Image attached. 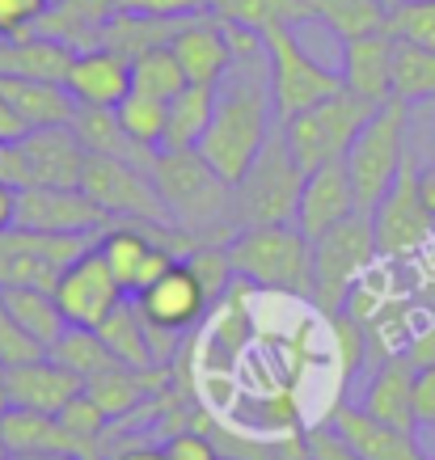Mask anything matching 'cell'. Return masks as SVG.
<instances>
[{"instance_id":"obj_3","label":"cell","mask_w":435,"mask_h":460,"mask_svg":"<svg viewBox=\"0 0 435 460\" xmlns=\"http://www.w3.org/2000/svg\"><path fill=\"white\" fill-rule=\"evenodd\" d=\"M228 262L245 288L313 300V241L296 224H253L225 241Z\"/></svg>"},{"instance_id":"obj_17","label":"cell","mask_w":435,"mask_h":460,"mask_svg":"<svg viewBox=\"0 0 435 460\" xmlns=\"http://www.w3.org/2000/svg\"><path fill=\"white\" fill-rule=\"evenodd\" d=\"M0 385L9 393V405H13V410H39V414H59V410L84 389V380L76 376V372H68L64 363H56L51 355L17 363V367H4V372H0Z\"/></svg>"},{"instance_id":"obj_25","label":"cell","mask_w":435,"mask_h":460,"mask_svg":"<svg viewBox=\"0 0 435 460\" xmlns=\"http://www.w3.org/2000/svg\"><path fill=\"white\" fill-rule=\"evenodd\" d=\"M68 42L47 39V34H26V39H0V76H30V81H59L72 68Z\"/></svg>"},{"instance_id":"obj_49","label":"cell","mask_w":435,"mask_h":460,"mask_svg":"<svg viewBox=\"0 0 435 460\" xmlns=\"http://www.w3.org/2000/svg\"><path fill=\"white\" fill-rule=\"evenodd\" d=\"M419 195H422V208L431 211V220H435V161L431 165H419Z\"/></svg>"},{"instance_id":"obj_53","label":"cell","mask_w":435,"mask_h":460,"mask_svg":"<svg viewBox=\"0 0 435 460\" xmlns=\"http://www.w3.org/2000/svg\"><path fill=\"white\" fill-rule=\"evenodd\" d=\"M385 4H397V0H385Z\"/></svg>"},{"instance_id":"obj_1","label":"cell","mask_w":435,"mask_h":460,"mask_svg":"<svg viewBox=\"0 0 435 460\" xmlns=\"http://www.w3.org/2000/svg\"><path fill=\"white\" fill-rule=\"evenodd\" d=\"M280 127L275 119V102H271V72L267 51L258 56H233V68L216 84V106H211V123L199 140V153L225 181L237 186L253 156L262 153L271 131Z\"/></svg>"},{"instance_id":"obj_2","label":"cell","mask_w":435,"mask_h":460,"mask_svg":"<svg viewBox=\"0 0 435 460\" xmlns=\"http://www.w3.org/2000/svg\"><path fill=\"white\" fill-rule=\"evenodd\" d=\"M153 186L161 203H165L169 220L195 241H228L233 224H228V208H233V181H225L216 169L203 161L199 148H182V153H161L153 156Z\"/></svg>"},{"instance_id":"obj_4","label":"cell","mask_w":435,"mask_h":460,"mask_svg":"<svg viewBox=\"0 0 435 460\" xmlns=\"http://www.w3.org/2000/svg\"><path fill=\"white\" fill-rule=\"evenodd\" d=\"M305 178L309 173L292 156L288 140H283V127H275L271 140L262 144V153L253 156V165L245 169V178L233 186V208H228L233 233L253 228V224H292Z\"/></svg>"},{"instance_id":"obj_11","label":"cell","mask_w":435,"mask_h":460,"mask_svg":"<svg viewBox=\"0 0 435 460\" xmlns=\"http://www.w3.org/2000/svg\"><path fill=\"white\" fill-rule=\"evenodd\" d=\"M98 237H56V233H30L4 228L0 233V288H47L56 292L64 266L76 262Z\"/></svg>"},{"instance_id":"obj_44","label":"cell","mask_w":435,"mask_h":460,"mask_svg":"<svg viewBox=\"0 0 435 460\" xmlns=\"http://www.w3.org/2000/svg\"><path fill=\"white\" fill-rule=\"evenodd\" d=\"M414 419L419 427H435V367L414 372Z\"/></svg>"},{"instance_id":"obj_10","label":"cell","mask_w":435,"mask_h":460,"mask_svg":"<svg viewBox=\"0 0 435 460\" xmlns=\"http://www.w3.org/2000/svg\"><path fill=\"white\" fill-rule=\"evenodd\" d=\"M81 190L102 211H111L114 224L140 220V224H173L165 203L156 195L153 173L136 161H119V156H89L81 178ZM178 228V224H173Z\"/></svg>"},{"instance_id":"obj_9","label":"cell","mask_w":435,"mask_h":460,"mask_svg":"<svg viewBox=\"0 0 435 460\" xmlns=\"http://www.w3.org/2000/svg\"><path fill=\"white\" fill-rule=\"evenodd\" d=\"M131 300H136V308L144 313L148 330H153L161 363H173V342H178L186 330H195L199 321L211 313L208 292L199 288L195 270H191L182 258L169 266L156 283H148L140 296H131Z\"/></svg>"},{"instance_id":"obj_7","label":"cell","mask_w":435,"mask_h":460,"mask_svg":"<svg viewBox=\"0 0 435 460\" xmlns=\"http://www.w3.org/2000/svg\"><path fill=\"white\" fill-rule=\"evenodd\" d=\"M377 111L380 106H372L368 98H360V93H351V89L342 84L338 93H330L325 102L300 111L296 119H288V123H280V127H283V140H288L292 156L305 165V173H309V169L325 165V161H342L347 148L355 144V136L364 131V123Z\"/></svg>"},{"instance_id":"obj_15","label":"cell","mask_w":435,"mask_h":460,"mask_svg":"<svg viewBox=\"0 0 435 460\" xmlns=\"http://www.w3.org/2000/svg\"><path fill=\"white\" fill-rule=\"evenodd\" d=\"M355 211H360V203H355L347 161H325V165L309 169L292 224L313 241V237H322V233H330L334 224H342L347 216H355Z\"/></svg>"},{"instance_id":"obj_34","label":"cell","mask_w":435,"mask_h":460,"mask_svg":"<svg viewBox=\"0 0 435 460\" xmlns=\"http://www.w3.org/2000/svg\"><path fill=\"white\" fill-rule=\"evenodd\" d=\"M47 355H51L56 363H64L68 372H76L81 380H93V376H102V372L119 367V359L106 350V342H102L98 330H81V325H68V330L51 342Z\"/></svg>"},{"instance_id":"obj_41","label":"cell","mask_w":435,"mask_h":460,"mask_svg":"<svg viewBox=\"0 0 435 460\" xmlns=\"http://www.w3.org/2000/svg\"><path fill=\"white\" fill-rule=\"evenodd\" d=\"M165 452H169V460H216L220 456V447H216V439H211L208 431H199V427H178V431H169L165 439Z\"/></svg>"},{"instance_id":"obj_24","label":"cell","mask_w":435,"mask_h":460,"mask_svg":"<svg viewBox=\"0 0 435 460\" xmlns=\"http://www.w3.org/2000/svg\"><path fill=\"white\" fill-rule=\"evenodd\" d=\"M0 98L9 102L26 127H64L76 114V98L59 81H30V76H0Z\"/></svg>"},{"instance_id":"obj_22","label":"cell","mask_w":435,"mask_h":460,"mask_svg":"<svg viewBox=\"0 0 435 460\" xmlns=\"http://www.w3.org/2000/svg\"><path fill=\"white\" fill-rule=\"evenodd\" d=\"M0 447L4 456H30V452H64L76 460H102L89 444L59 422V414H39V410H9L0 419Z\"/></svg>"},{"instance_id":"obj_48","label":"cell","mask_w":435,"mask_h":460,"mask_svg":"<svg viewBox=\"0 0 435 460\" xmlns=\"http://www.w3.org/2000/svg\"><path fill=\"white\" fill-rule=\"evenodd\" d=\"M17 224V186L0 181V233Z\"/></svg>"},{"instance_id":"obj_13","label":"cell","mask_w":435,"mask_h":460,"mask_svg":"<svg viewBox=\"0 0 435 460\" xmlns=\"http://www.w3.org/2000/svg\"><path fill=\"white\" fill-rule=\"evenodd\" d=\"M17 228L56 237H102L114 216L102 211L81 186H26L17 190Z\"/></svg>"},{"instance_id":"obj_32","label":"cell","mask_w":435,"mask_h":460,"mask_svg":"<svg viewBox=\"0 0 435 460\" xmlns=\"http://www.w3.org/2000/svg\"><path fill=\"white\" fill-rule=\"evenodd\" d=\"M186 84L191 81H186V72L169 42L148 47V51H140V56L131 59V93H144V98H156V102H173Z\"/></svg>"},{"instance_id":"obj_21","label":"cell","mask_w":435,"mask_h":460,"mask_svg":"<svg viewBox=\"0 0 435 460\" xmlns=\"http://www.w3.org/2000/svg\"><path fill=\"white\" fill-rule=\"evenodd\" d=\"M22 153L30 161V186H81L84 165H89V153L76 140L72 123L34 127L22 140Z\"/></svg>"},{"instance_id":"obj_43","label":"cell","mask_w":435,"mask_h":460,"mask_svg":"<svg viewBox=\"0 0 435 460\" xmlns=\"http://www.w3.org/2000/svg\"><path fill=\"white\" fill-rule=\"evenodd\" d=\"M305 439H309V460H360L351 447H347V439H342L330 422L309 427V431H305Z\"/></svg>"},{"instance_id":"obj_20","label":"cell","mask_w":435,"mask_h":460,"mask_svg":"<svg viewBox=\"0 0 435 460\" xmlns=\"http://www.w3.org/2000/svg\"><path fill=\"white\" fill-rule=\"evenodd\" d=\"M394 30H377V34H364V39H347L342 42V84L368 98L372 106H385L394 102Z\"/></svg>"},{"instance_id":"obj_46","label":"cell","mask_w":435,"mask_h":460,"mask_svg":"<svg viewBox=\"0 0 435 460\" xmlns=\"http://www.w3.org/2000/svg\"><path fill=\"white\" fill-rule=\"evenodd\" d=\"M30 136V127H26V119L9 106V102L0 98V144H22Z\"/></svg>"},{"instance_id":"obj_45","label":"cell","mask_w":435,"mask_h":460,"mask_svg":"<svg viewBox=\"0 0 435 460\" xmlns=\"http://www.w3.org/2000/svg\"><path fill=\"white\" fill-rule=\"evenodd\" d=\"M402 350H406V359L414 367H435V321H427L419 334H410Z\"/></svg>"},{"instance_id":"obj_28","label":"cell","mask_w":435,"mask_h":460,"mask_svg":"<svg viewBox=\"0 0 435 460\" xmlns=\"http://www.w3.org/2000/svg\"><path fill=\"white\" fill-rule=\"evenodd\" d=\"M111 13H119V0H59L42 13L34 34H47V39L68 42L72 51H84V47H98V30Z\"/></svg>"},{"instance_id":"obj_54","label":"cell","mask_w":435,"mask_h":460,"mask_svg":"<svg viewBox=\"0 0 435 460\" xmlns=\"http://www.w3.org/2000/svg\"><path fill=\"white\" fill-rule=\"evenodd\" d=\"M0 460H4V447H0Z\"/></svg>"},{"instance_id":"obj_12","label":"cell","mask_w":435,"mask_h":460,"mask_svg":"<svg viewBox=\"0 0 435 460\" xmlns=\"http://www.w3.org/2000/svg\"><path fill=\"white\" fill-rule=\"evenodd\" d=\"M372 233H377V253L394 258V262L419 253L435 237V220L431 211L422 208L419 195V161L414 156H406V165L389 186V195L372 208Z\"/></svg>"},{"instance_id":"obj_36","label":"cell","mask_w":435,"mask_h":460,"mask_svg":"<svg viewBox=\"0 0 435 460\" xmlns=\"http://www.w3.org/2000/svg\"><path fill=\"white\" fill-rule=\"evenodd\" d=\"M325 321H330V334H334V355H338V367H342V389H347V380L368 359V330L351 308H342V313H334Z\"/></svg>"},{"instance_id":"obj_26","label":"cell","mask_w":435,"mask_h":460,"mask_svg":"<svg viewBox=\"0 0 435 460\" xmlns=\"http://www.w3.org/2000/svg\"><path fill=\"white\" fill-rule=\"evenodd\" d=\"M72 131L76 140L84 144L89 156H119V161H136V165L153 169V148H140L119 123V111H106V106H76L72 114Z\"/></svg>"},{"instance_id":"obj_40","label":"cell","mask_w":435,"mask_h":460,"mask_svg":"<svg viewBox=\"0 0 435 460\" xmlns=\"http://www.w3.org/2000/svg\"><path fill=\"white\" fill-rule=\"evenodd\" d=\"M51 9V0H0V39H26Z\"/></svg>"},{"instance_id":"obj_42","label":"cell","mask_w":435,"mask_h":460,"mask_svg":"<svg viewBox=\"0 0 435 460\" xmlns=\"http://www.w3.org/2000/svg\"><path fill=\"white\" fill-rule=\"evenodd\" d=\"M123 13L161 17V22H186V17L208 13V0H119Z\"/></svg>"},{"instance_id":"obj_5","label":"cell","mask_w":435,"mask_h":460,"mask_svg":"<svg viewBox=\"0 0 435 460\" xmlns=\"http://www.w3.org/2000/svg\"><path fill=\"white\" fill-rule=\"evenodd\" d=\"M377 233H372V216L355 211L330 233L313 237V300L309 305L322 317H334L351 305L360 275L377 262Z\"/></svg>"},{"instance_id":"obj_18","label":"cell","mask_w":435,"mask_h":460,"mask_svg":"<svg viewBox=\"0 0 435 460\" xmlns=\"http://www.w3.org/2000/svg\"><path fill=\"white\" fill-rule=\"evenodd\" d=\"M322 422H330V427L347 439V447H351L360 460H427L419 435L372 419V414L360 410V405H347V402L334 405Z\"/></svg>"},{"instance_id":"obj_19","label":"cell","mask_w":435,"mask_h":460,"mask_svg":"<svg viewBox=\"0 0 435 460\" xmlns=\"http://www.w3.org/2000/svg\"><path fill=\"white\" fill-rule=\"evenodd\" d=\"M76 106H106L114 111L131 93V59L111 51V47H84L72 56V68L64 76Z\"/></svg>"},{"instance_id":"obj_8","label":"cell","mask_w":435,"mask_h":460,"mask_svg":"<svg viewBox=\"0 0 435 460\" xmlns=\"http://www.w3.org/2000/svg\"><path fill=\"white\" fill-rule=\"evenodd\" d=\"M262 47H267V72H271V102H275V119L288 123L300 111H309L317 102L342 89V76L330 72L325 64L309 56V47L296 39V26L275 22L262 30Z\"/></svg>"},{"instance_id":"obj_35","label":"cell","mask_w":435,"mask_h":460,"mask_svg":"<svg viewBox=\"0 0 435 460\" xmlns=\"http://www.w3.org/2000/svg\"><path fill=\"white\" fill-rule=\"evenodd\" d=\"M119 123L131 140L140 148H153L161 153V140H165V123H169V102H156V98H144V93H127L119 106Z\"/></svg>"},{"instance_id":"obj_51","label":"cell","mask_w":435,"mask_h":460,"mask_svg":"<svg viewBox=\"0 0 435 460\" xmlns=\"http://www.w3.org/2000/svg\"><path fill=\"white\" fill-rule=\"evenodd\" d=\"M9 410H13V405H9V393H4V385H0V419H4Z\"/></svg>"},{"instance_id":"obj_38","label":"cell","mask_w":435,"mask_h":460,"mask_svg":"<svg viewBox=\"0 0 435 460\" xmlns=\"http://www.w3.org/2000/svg\"><path fill=\"white\" fill-rule=\"evenodd\" d=\"M42 355H47V347L9 313L4 296H0V372H4V367H17V363L42 359Z\"/></svg>"},{"instance_id":"obj_14","label":"cell","mask_w":435,"mask_h":460,"mask_svg":"<svg viewBox=\"0 0 435 460\" xmlns=\"http://www.w3.org/2000/svg\"><path fill=\"white\" fill-rule=\"evenodd\" d=\"M123 300H127L123 283L114 279V270L106 266L98 245H89L76 262L64 266V275L56 279L59 313H64L68 325H81V330H98Z\"/></svg>"},{"instance_id":"obj_47","label":"cell","mask_w":435,"mask_h":460,"mask_svg":"<svg viewBox=\"0 0 435 460\" xmlns=\"http://www.w3.org/2000/svg\"><path fill=\"white\" fill-rule=\"evenodd\" d=\"M106 460H169L165 444H140V439H131V444L114 447Z\"/></svg>"},{"instance_id":"obj_50","label":"cell","mask_w":435,"mask_h":460,"mask_svg":"<svg viewBox=\"0 0 435 460\" xmlns=\"http://www.w3.org/2000/svg\"><path fill=\"white\" fill-rule=\"evenodd\" d=\"M9 460H76V456H64V452H30V456H9Z\"/></svg>"},{"instance_id":"obj_23","label":"cell","mask_w":435,"mask_h":460,"mask_svg":"<svg viewBox=\"0 0 435 460\" xmlns=\"http://www.w3.org/2000/svg\"><path fill=\"white\" fill-rule=\"evenodd\" d=\"M414 372H419V367L406 359V350L380 359L372 380H368L360 410H368L372 419L389 422V427L419 431V419H414Z\"/></svg>"},{"instance_id":"obj_31","label":"cell","mask_w":435,"mask_h":460,"mask_svg":"<svg viewBox=\"0 0 435 460\" xmlns=\"http://www.w3.org/2000/svg\"><path fill=\"white\" fill-rule=\"evenodd\" d=\"M394 98L406 106L435 102V51L422 42H394Z\"/></svg>"},{"instance_id":"obj_27","label":"cell","mask_w":435,"mask_h":460,"mask_svg":"<svg viewBox=\"0 0 435 460\" xmlns=\"http://www.w3.org/2000/svg\"><path fill=\"white\" fill-rule=\"evenodd\" d=\"M98 334H102V342H106V350H111L123 367H136V372H144V367H161L156 338H153L148 321H144V313L136 308V300H131V296L114 308L111 317L102 321Z\"/></svg>"},{"instance_id":"obj_33","label":"cell","mask_w":435,"mask_h":460,"mask_svg":"<svg viewBox=\"0 0 435 460\" xmlns=\"http://www.w3.org/2000/svg\"><path fill=\"white\" fill-rule=\"evenodd\" d=\"M0 296H4L9 313H13L47 350L68 330V321H64V313H59V305H56V292H47V288H0Z\"/></svg>"},{"instance_id":"obj_56","label":"cell","mask_w":435,"mask_h":460,"mask_svg":"<svg viewBox=\"0 0 435 460\" xmlns=\"http://www.w3.org/2000/svg\"><path fill=\"white\" fill-rule=\"evenodd\" d=\"M4 460H9V456H4Z\"/></svg>"},{"instance_id":"obj_30","label":"cell","mask_w":435,"mask_h":460,"mask_svg":"<svg viewBox=\"0 0 435 460\" xmlns=\"http://www.w3.org/2000/svg\"><path fill=\"white\" fill-rule=\"evenodd\" d=\"M389 9L394 4L385 0H313V22H322L338 42H347L389 30Z\"/></svg>"},{"instance_id":"obj_39","label":"cell","mask_w":435,"mask_h":460,"mask_svg":"<svg viewBox=\"0 0 435 460\" xmlns=\"http://www.w3.org/2000/svg\"><path fill=\"white\" fill-rule=\"evenodd\" d=\"M389 30L435 51V0H397L389 9Z\"/></svg>"},{"instance_id":"obj_29","label":"cell","mask_w":435,"mask_h":460,"mask_svg":"<svg viewBox=\"0 0 435 460\" xmlns=\"http://www.w3.org/2000/svg\"><path fill=\"white\" fill-rule=\"evenodd\" d=\"M211 106H216V89L208 84H186L178 98L169 102V123H165V153H182V148H199L203 131L211 123Z\"/></svg>"},{"instance_id":"obj_52","label":"cell","mask_w":435,"mask_h":460,"mask_svg":"<svg viewBox=\"0 0 435 460\" xmlns=\"http://www.w3.org/2000/svg\"><path fill=\"white\" fill-rule=\"evenodd\" d=\"M216 460H245V456H233V452H220V456Z\"/></svg>"},{"instance_id":"obj_37","label":"cell","mask_w":435,"mask_h":460,"mask_svg":"<svg viewBox=\"0 0 435 460\" xmlns=\"http://www.w3.org/2000/svg\"><path fill=\"white\" fill-rule=\"evenodd\" d=\"M59 422H64V427H68L81 444L93 447V452L106 444V431H111V414L98 405V397H93V393H84V389L76 393L64 410H59Z\"/></svg>"},{"instance_id":"obj_55","label":"cell","mask_w":435,"mask_h":460,"mask_svg":"<svg viewBox=\"0 0 435 460\" xmlns=\"http://www.w3.org/2000/svg\"><path fill=\"white\" fill-rule=\"evenodd\" d=\"M51 4H59V0H51Z\"/></svg>"},{"instance_id":"obj_16","label":"cell","mask_w":435,"mask_h":460,"mask_svg":"<svg viewBox=\"0 0 435 460\" xmlns=\"http://www.w3.org/2000/svg\"><path fill=\"white\" fill-rule=\"evenodd\" d=\"M169 47H173V56H178V64H182L191 84L216 89V84L228 76V68H233L228 22H220L216 13H199V17H191V22H182Z\"/></svg>"},{"instance_id":"obj_6","label":"cell","mask_w":435,"mask_h":460,"mask_svg":"<svg viewBox=\"0 0 435 460\" xmlns=\"http://www.w3.org/2000/svg\"><path fill=\"white\" fill-rule=\"evenodd\" d=\"M406 156H410V106L394 98L368 119L364 131L355 136V144L347 148V156H342V161H347V173H351L360 211L372 216V208L389 195V186L397 181Z\"/></svg>"}]
</instances>
